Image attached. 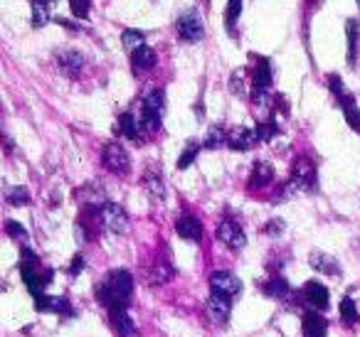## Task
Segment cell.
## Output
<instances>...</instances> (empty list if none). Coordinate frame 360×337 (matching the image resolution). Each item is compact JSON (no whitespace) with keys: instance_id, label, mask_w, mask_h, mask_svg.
Listing matches in <instances>:
<instances>
[{"instance_id":"cell-1","label":"cell","mask_w":360,"mask_h":337,"mask_svg":"<svg viewBox=\"0 0 360 337\" xmlns=\"http://www.w3.org/2000/svg\"><path fill=\"white\" fill-rule=\"evenodd\" d=\"M131 298H134V276L126 268H114L104 276V281L96 286V300L106 308H129Z\"/></svg>"},{"instance_id":"cell-2","label":"cell","mask_w":360,"mask_h":337,"mask_svg":"<svg viewBox=\"0 0 360 337\" xmlns=\"http://www.w3.org/2000/svg\"><path fill=\"white\" fill-rule=\"evenodd\" d=\"M316 185H319L316 163L309 158V155H301V158H296L294 165H291L289 183L281 187V199L294 197V194H299V192H314Z\"/></svg>"},{"instance_id":"cell-3","label":"cell","mask_w":360,"mask_h":337,"mask_svg":"<svg viewBox=\"0 0 360 337\" xmlns=\"http://www.w3.org/2000/svg\"><path fill=\"white\" fill-rule=\"evenodd\" d=\"M163 111H165V91L160 86H153L143 94V101H141V124H143L146 131H158L160 124H163Z\"/></svg>"},{"instance_id":"cell-4","label":"cell","mask_w":360,"mask_h":337,"mask_svg":"<svg viewBox=\"0 0 360 337\" xmlns=\"http://www.w3.org/2000/svg\"><path fill=\"white\" fill-rule=\"evenodd\" d=\"M175 32L183 42H200L205 37V22L198 11H183L175 20Z\"/></svg>"},{"instance_id":"cell-5","label":"cell","mask_w":360,"mask_h":337,"mask_svg":"<svg viewBox=\"0 0 360 337\" xmlns=\"http://www.w3.org/2000/svg\"><path fill=\"white\" fill-rule=\"evenodd\" d=\"M101 163H104V168L109 173L121 175V178L131 173V158L121 143H106L104 153H101Z\"/></svg>"},{"instance_id":"cell-6","label":"cell","mask_w":360,"mask_h":337,"mask_svg":"<svg viewBox=\"0 0 360 337\" xmlns=\"http://www.w3.org/2000/svg\"><path fill=\"white\" fill-rule=\"evenodd\" d=\"M217 239H220L222 244H225L227 249H232V251H240V249L247 246V234L245 229H242V224L237 222V219L232 217H225L220 224H217Z\"/></svg>"},{"instance_id":"cell-7","label":"cell","mask_w":360,"mask_h":337,"mask_svg":"<svg viewBox=\"0 0 360 337\" xmlns=\"http://www.w3.org/2000/svg\"><path fill=\"white\" fill-rule=\"evenodd\" d=\"M99 214H101V227H104L106 232L119 234V237L129 234V214H126V209L121 207V204L106 202Z\"/></svg>"},{"instance_id":"cell-8","label":"cell","mask_w":360,"mask_h":337,"mask_svg":"<svg viewBox=\"0 0 360 337\" xmlns=\"http://www.w3.org/2000/svg\"><path fill=\"white\" fill-rule=\"evenodd\" d=\"M210 291L227 298H235L242 293V281L232 271H215L210 276Z\"/></svg>"},{"instance_id":"cell-9","label":"cell","mask_w":360,"mask_h":337,"mask_svg":"<svg viewBox=\"0 0 360 337\" xmlns=\"http://www.w3.org/2000/svg\"><path fill=\"white\" fill-rule=\"evenodd\" d=\"M259 143V136H257L255 128H247V126H237V128L227 131V148L232 150H252L255 145Z\"/></svg>"},{"instance_id":"cell-10","label":"cell","mask_w":360,"mask_h":337,"mask_svg":"<svg viewBox=\"0 0 360 337\" xmlns=\"http://www.w3.org/2000/svg\"><path fill=\"white\" fill-rule=\"evenodd\" d=\"M35 310L40 312H57V315H67V317H75V308L67 298H60V296H35Z\"/></svg>"},{"instance_id":"cell-11","label":"cell","mask_w":360,"mask_h":337,"mask_svg":"<svg viewBox=\"0 0 360 337\" xmlns=\"http://www.w3.org/2000/svg\"><path fill=\"white\" fill-rule=\"evenodd\" d=\"M304 300L311 310H328V303H330L328 288L319 281H309L304 286Z\"/></svg>"},{"instance_id":"cell-12","label":"cell","mask_w":360,"mask_h":337,"mask_svg":"<svg viewBox=\"0 0 360 337\" xmlns=\"http://www.w3.org/2000/svg\"><path fill=\"white\" fill-rule=\"evenodd\" d=\"M175 232H178L180 239H186V242H200L202 224L195 214H180V217L175 219Z\"/></svg>"},{"instance_id":"cell-13","label":"cell","mask_w":360,"mask_h":337,"mask_svg":"<svg viewBox=\"0 0 360 337\" xmlns=\"http://www.w3.org/2000/svg\"><path fill=\"white\" fill-rule=\"evenodd\" d=\"M301 332L304 337H326L328 335V322L321 315V310H309L301 317Z\"/></svg>"},{"instance_id":"cell-14","label":"cell","mask_w":360,"mask_h":337,"mask_svg":"<svg viewBox=\"0 0 360 337\" xmlns=\"http://www.w3.org/2000/svg\"><path fill=\"white\" fill-rule=\"evenodd\" d=\"M109 315L119 337H139V327H136L134 317L129 315V308H114V310H109Z\"/></svg>"},{"instance_id":"cell-15","label":"cell","mask_w":360,"mask_h":337,"mask_svg":"<svg viewBox=\"0 0 360 337\" xmlns=\"http://www.w3.org/2000/svg\"><path fill=\"white\" fill-rule=\"evenodd\" d=\"M230 300H232V298L220 296V293H212L210 300H207V315L212 317V322H217V325H225V322L230 320V312H232Z\"/></svg>"},{"instance_id":"cell-16","label":"cell","mask_w":360,"mask_h":337,"mask_svg":"<svg viewBox=\"0 0 360 337\" xmlns=\"http://www.w3.org/2000/svg\"><path fill=\"white\" fill-rule=\"evenodd\" d=\"M57 67L67 77H79L82 67H84V55L79 50H60L57 52Z\"/></svg>"},{"instance_id":"cell-17","label":"cell","mask_w":360,"mask_h":337,"mask_svg":"<svg viewBox=\"0 0 360 337\" xmlns=\"http://www.w3.org/2000/svg\"><path fill=\"white\" fill-rule=\"evenodd\" d=\"M271 62L266 57H257V65H255V72H252V84H255L257 91H269L271 89Z\"/></svg>"},{"instance_id":"cell-18","label":"cell","mask_w":360,"mask_h":337,"mask_svg":"<svg viewBox=\"0 0 360 337\" xmlns=\"http://www.w3.org/2000/svg\"><path fill=\"white\" fill-rule=\"evenodd\" d=\"M358 20H353L350 18L348 22H345V62H348V67L353 70L355 62H358Z\"/></svg>"},{"instance_id":"cell-19","label":"cell","mask_w":360,"mask_h":337,"mask_svg":"<svg viewBox=\"0 0 360 337\" xmlns=\"http://www.w3.org/2000/svg\"><path fill=\"white\" fill-rule=\"evenodd\" d=\"M75 194H77V199H79V202H84V207H101V204H106L104 187H101V185H96V183L84 185V187H79Z\"/></svg>"},{"instance_id":"cell-20","label":"cell","mask_w":360,"mask_h":337,"mask_svg":"<svg viewBox=\"0 0 360 337\" xmlns=\"http://www.w3.org/2000/svg\"><path fill=\"white\" fill-rule=\"evenodd\" d=\"M116 131H119L121 136H126L129 140H141L146 128H143V124H141V119H136L134 114H121L119 124H116Z\"/></svg>"},{"instance_id":"cell-21","label":"cell","mask_w":360,"mask_h":337,"mask_svg":"<svg viewBox=\"0 0 360 337\" xmlns=\"http://www.w3.org/2000/svg\"><path fill=\"white\" fill-rule=\"evenodd\" d=\"M271 180H274V168H271L269 163H257L255 168H252L250 180H247V187L250 190H264L271 185Z\"/></svg>"},{"instance_id":"cell-22","label":"cell","mask_w":360,"mask_h":337,"mask_svg":"<svg viewBox=\"0 0 360 337\" xmlns=\"http://www.w3.org/2000/svg\"><path fill=\"white\" fill-rule=\"evenodd\" d=\"M175 276V268L168 258H155V263L150 266L148 271V283L150 286H163V283L173 281Z\"/></svg>"},{"instance_id":"cell-23","label":"cell","mask_w":360,"mask_h":337,"mask_svg":"<svg viewBox=\"0 0 360 337\" xmlns=\"http://www.w3.org/2000/svg\"><path fill=\"white\" fill-rule=\"evenodd\" d=\"M309 263H311V266H314L319 273H326V276H340V263L335 261L333 256L323 253V251H311Z\"/></svg>"},{"instance_id":"cell-24","label":"cell","mask_w":360,"mask_h":337,"mask_svg":"<svg viewBox=\"0 0 360 337\" xmlns=\"http://www.w3.org/2000/svg\"><path fill=\"white\" fill-rule=\"evenodd\" d=\"M143 187H146V192H148V197L153 199V202H158V199L165 197L163 178H160V173L155 168H148L143 173Z\"/></svg>"},{"instance_id":"cell-25","label":"cell","mask_w":360,"mask_h":337,"mask_svg":"<svg viewBox=\"0 0 360 337\" xmlns=\"http://www.w3.org/2000/svg\"><path fill=\"white\" fill-rule=\"evenodd\" d=\"M131 67H134V72L139 74V72H148L155 67V52L150 50V47L141 45L139 50L131 52Z\"/></svg>"},{"instance_id":"cell-26","label":"cell","mask_w":360,"mask_h":337,"mask_svg":"<svg viewBox=\"0 0 360 337\" xmlns=\"http://www.w3.org/2000/svg\"><path fill=\"white\" fill-rule=\"evenodd\" d=\"M338 104H340V109H343L345 124H348L350 128H353V131H358V133H360V109H358V104H355L353 94L343 96V99H340Z\"/></svg>"},{"instance_id":"cell-27","label":"cell","mask_w":360,"mask_h":337,"mask_svg":"<svg viewBox=\"0 0 360 337\" xmlns=\"http://www.w3.org/2000/svg\"><path fill=\"white\" fill-rule=\"evenodd\" d=\"M262 291H264L269 298H276V300H284V298L291 296V286L281 276H271L269 281L262 286Z\"/></svg>"},{"instance_id":"cell-28","label":"cell","mask_w":360,"mask_h":337,"mask_svg":"<svg viewBox=\"0 0 360 337\" xmlns=\"http://www.w3.org/2000/svg\"><path fill=\"white\" fill-rule=\"evenodd\" d=\"M222 145H227V131L222 128V126H212V128L207 131L205 140H202V148L217 150V148H222Z\"/></svg>"},{"instance_id":"cell-29","label":"cell","mask_w":360,"mask_h":337,"mask_svg":"<svg viewBox=\"0 0 360 337\" xmlns=\"http://www.w3.org/2000/svg\"><path fill=\"white\" fill-rule=\"evenodd\" d=\"M338 310H340V320H343L345 325H355V322L360 320V312H358V308H355V300H353V298L345 296L343 300H340Z\"/></svg>"},{"instance_id":"cell-30","label":"cell","mask_w":360,"mask_h":337,"mask_svg":"<svg viewBox=\"0 0 360 337\" xmlns=\"http://www.w3.org/2000/svg\"><path fill=\"white\" fill-rule=\"evenodd\" d=\"M200 148H202L200 143L191 140V143L186 145V150L180 153V158H178V170H188V168H191V165L195 163V158H198V153H200Z\"/></svg>"},{"instance_id":"cell-31","label":"cell","mask_w":360,"mask_h":337,"mask_svg":"<svg viewBox=\"0 0 360 337\" xmlns=\"http://www.w3.org/2000/svg\"><path fill=\"white\" fill-rule=\"evenodd\" d=\"M242 15V0H227V11H225V27L227 32H235V25Z\"/></svg>"},{"instance_id":"cell-32","label":"cell","mask_w":360,"mask_h":337,"mask_svg":"<svg viewBox=\"0 0 360 337\" xmlns=\"http://www.w3.org/2000/svg\"><path fill=\"white\" fill-rule=\"evenodd\" d=\"M6 202L13 204V207L30 204V192H27V187H8L6 190Z\"/></svg>"},{"instance_id":"cell-33","label":"cell","mask_w":360,"mask_h":337,"mask_svg":"<svg viewBox=\"0 0 360 337\" xmlns=\"http://www.w3.org/2000/svg\"><path fill=\"white\" fill-rule=\"evenodd\" d=\"M257 136H259V143H266V140H271L274 136H279V124H276L274 119L271 121H262V124H257Z\"/></svg>"},{"instance_id":"cell-34","label":"cell","mask_w":360,"mask_h":337,"mask_svg":"<svg viewBox=\"0 0 360 337\" xmlns=\"http://www.w3.org/2000/svg\"><path fill=\"white\" fill-rule=\"evenodd\" d=\"M50 6H42V3H32V27H45L50 22Z\"/></svg>"},{"instance_id":"cell-35","label":"cell","mask_w":360,"mask_h":337,"mask_svg":"<svg viewBox=\"0 0 360 337\" xmlns=\"http://www.w3.org/2000/svg\"><path fill=\"white\" fill-rule=\"evenodd\" d=\"M121 40H124V47H126V50L134 52V50H139V47L146 42V32H141V30H124Z\"/></svg>"},{"instance_id":"cell-36","label":"cell","mask_w":360,"mask_h":337,"mask_svg":"<svg viewBox=\"0 0 360 337\" xmlns=\"http://www.w3.org/2000/svg\"><path fill=\"white\" fill-rule=\"evenodd\" d=\"M89 8H91V0H70L72 18H77V20H86L89 18Z\"/></svg>"},{"instance_id":"cell-37","label":"cell","mask_w":360,"mask_h":337,"mask_svg":"<svg viewBox=\"0 0 360 337\" xmlns=\"http://www.w3.org/2000/svg\"><path fill=\"white\" fill-rule=\"evenodd\" d=\"M6 232L11 239H15V242H27V229L22 227L20 222H13V219H8L6 222Z\"/></svg>"},{"instance_id":"cell-38","label":"cell","mask_w":360,"mask_h":337,"mask_svg":"<svg viewBox=\"0 0 360 337\" xmlns=\"http://www.w3.org/2000/svg\"><path fill=\"white\" fill-rule=\"evenodd\" d=\"M284 229H286V224H284V219H279V217L269 219V222L264 224L266 237H281V234H284Z\"/></svg>"},{"instance_id":"cell-39","label":"cell","mask_w":360,"mask_h":337,"mask_svg":"<svg viewBox=\"0 0 360 337\" xmlns=\"http://www.w3.org/2000/svg\"><path fill=\"white\" fill-rule=\"evenodd\" d=\"M230 91H232L235 96H242V94H245V86H242V77H237V72L230 77Z\"/></svg>"},{"instance_id":"cell-40","label":"cell","mask_w":360,"mask_h":337,"mask_svg":"<svg viewBox=\"0 0 360 337\" xmlns=\"http://www.w3.org/2000/svg\"><path fill=\"white\" fill-rule=\"evenodd\" d=\"M82 271H84V256H79V253H77V256L72 258V263H70V273H72V276H79Z\"/></svg>"},{"instance_id":"cell-41","label":"cell","mask_w":360,"mask_h":337,"mask_svg":"<svg viewBox=\"0 0 360 337\" xmlns=\"http://www.w3.org/2000/svg\"><path fill=\"white\" fill-rule=\"evenodd\" d=\"M30 3H42V6H55L57 0H30Z\"/></svg>"},{"instance_id":"cell-42","label":"cell","mask_w":360,"mask_h":337,"mask_svg":"<svg viewBox=\"0 0 360 337\" xmlns=\"http://www.w3.org/2000/svg\"><path fill=\"white\" fill-rule=\"evenodd\" d=\"M309 3H314V0H309Z\"/></svg>"},{"instance_id":"cell-43","label":"cell","mask_w":360,"mask_h":337,"mask_svg":"<svg viewBox=\"0 0 360 337\" xmlns=\"http://www.w3.org/2000/svg\"><path fill=\"white\" fill-rule=\"evenodd\" d=\"M358 3H360V0H358Z\"/></svg>"}]
</instances>
